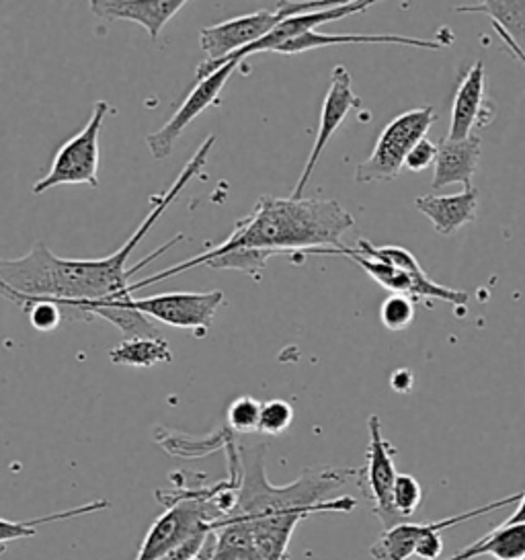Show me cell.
Wrapping results in <instances>:
<instances>
[{
    "label": "cell",
    "mask_w": 525,
    "mask_h": 560,
    "mask_svg": "<svg viewBox=\"0 0 525 560\" xmlns=\"http://www.w3.org/2000/svg\"><path fill=\"white\" fill-rule=\"evenodd\" d=\"M374 2L370 0H353V2H332L330 7L325 9H318V11H308V13H300L294 18L283 19L279 23L278 27L273 32L265 35L259 42L250 44L245 50L236 51L234 56L226 58L224 65H229L232 60L236 62H245V58L253 56V54H261V51H276L279 46L298 39L302 35L311 34L316 32L318 25H325V23H332V21H339V19L351 18V15H358L363 13L372 7Z\"/></svg>",
    "instance_id": "obj_11"
},
{
    "label": "cell",
    "mask_w": 525,
    "mask_h": 560,
    "mask_svg": "<svg viewBox=\"0 0 525 560\" xmlns=\"http://www.w3.org/2000/svg\"><path fill=\"white\" fill-rule=\"evenodd\" d=\"M109 114H114V107L107 101L95 103L86 126L58 149L48 175L33 185V196L58 185L98 187V136Z\"/></svg>",
    "instance_id": "obj_6"
},
{
    "label": "cell",
    "mask_w": 525,
    "mask_h": 560,
    "mask_svg": "<svg viewBox=\"0 0 525 560\" xmlns=\"http://www.w3.org/2000/svg\"><path fill=\"white\" fill-rule=\"evenodd\" d=\"M265 444H236L238 454V489L236 505L229 517H255L276 513H312L353 511L358 501L353 497L330 494L341 489L349 478H358L360 468H306L292 485L276 487L265 475ZM226 517V520H229Z\"/></svg>",
    "instance_id": "obj_3"
},
{
    "label": "cell",
    "mask_w": 525,
    "mask_h": 560,
    "mask_svg": "<svg viewBox=\"0 0 525 560\" xmlns=\"http://www.w3.org/2000/svg\"><path fill=\"white\" fill-rule=\"evenodd\" d=\"M423 503V487L412 475H398L393 489V508L402 520L412 517Z\"/></svg>",
    "instance_id": "obj_22"
},
{
    "label": "cell",
    "mask_w": 525,
    "mask_h": 560,
    "mask_svg": "<svg viewBox=\"0 0 525 560\" xmlns=\"http://www.w3.org/2000/svg\"><path fill=\"white\" fill-rule=\"evenodd\" d=\"M492 27H494V32H497V35L501 37V42H503V44L508 46L509 50L513 51V56H515V58H520V60H522V62H524L525 65L524 51L520 50V48L515 46V42H513V39H511V37H509V35L505 34V32H503L501 27H499V25H494V23H492Z\"/></svg>",
    "instance_id": "obj_29"
},
{
    "label": "cell",
    "mask_w": 525,
    "mask_h": 560,
    "mask_svg": "<svg viewBox=\"0 0 525 560\" xmlns=\"http://www.w3.org/2000/svg\"><path fill=\"white\" fill-rule=\"evenodd\" d=\"M91 11L101 19H124L144 27L159 39L164 25L187 4L185 0H91Z\"/></svg>",
    "instance_id": "obj_13"
},
{
    "label": "cell",
    "mask_w": 525,
    "mask_h": 560,
    "mask_svg": "<svg viewBox=\"0 0 525 560\" xmlns=\"http://www.w3.org/2000/svg\"><path fill=\"white\" fill-rule=\"evenodd\" d=\"M232 438H234V433L229 428H224L210 435V438H206V440H189V438L177 435V433H164V438H159V444L175 456L199 458V456L212 454L220 447H226Z\"/></svg>",
    "instance_id": "obj_21"
},
{
    "label": "cell",
    "mask_w": 525,
    "mask_h": 560,
    "mask_svg": "<svg viewBox=\"0 0 525 560\" xmlns=\"http://www.w3.org/2000/svg\"><path fill=\"white\" fill-rule=\"evenodd\" d=\"M360 105V97L353 93L351 72H349L343 65H337V67L332 68V74H330V86H328L327 97H325V103H323L318 133H316V140H314L311 156H308V161H306V165H304V171H302L300 179L295 183L294 191H292L290 198L302 199L304 189H306V185L311 183L314 168L318 165L323 152H325L328 142H330V138L343 126L347 116H349L353 109H358Z\"/></svg>",
    "instance_id": "obj_10"
},
{
    "label": "cell",
    "mask_w": 525,
    "mask_h": 560,
    "mask_svg": "<svg viewBox=\"0 0 525 560\" xmlns=\"http://www.w3.org/2000/svg\"><path fill=\"white\" fill-rule=\"evenodd\" d=\"M131 308L168 327L196 330L203 337L212 327L213 316L224 304V294L213 292H168L148 298H130Z\"/></svg>",
    "instance_id": "obj_8"
},
{
    "label": "cell",
    "mask_w": 525,
    "mask_h": 560,
    "mask_svg": "<svg viewBox=\"0 0 525 560\" xmlns=\"http://www.w3.org/2000/svg\"><path fill=\"white\" fill-rule=\"evenodd\" d=\"M435 117H438L435 109L431 105L410 109L394 117L380 133L374 152L355 168V175H353L355 183L368 185V183L394 182L405 168V159L410 149L425 138Z\"/></svg>",
    "instance_id": "obj_5"
},
{
    "label": "cell",
    "mask_w": 525,
    "mask_h": 560,
    "mask_svg": "<svg viewBox=\"0 0 525 560\" xmlns=\"http://www.w3.org/2000/svg\"><path fill=\"white\" fill-rule=\"evenodd\" d=\"M480 154H482V138L478 132L468 136L466 140L442 138L438 144V156H435L433 187L442 189L452 183H462L464 187H470L480 163Z\"/></svg>",
    "instance_id": "obj_14"
},
{
    "label": "cell",
    "mask_w": 525,
    "mask_h": 560,
    "mask_svg": "<svg viewBox=\"0 0 525 560\" xmlns=\"http://www.w3.org/2000/svg\"><path fill=\"white\" fill-rule=\"evenodd\" d=\"M494 107L487 100V72L485 62L476 60L472 67L466 70L454 95L452 107V124L445 138L450 140H466L475 130L487 128L494 119Z\"/></svg>",
    "instance_id": "obj_12"
},
{
    "label": "cell",
    "mask_w": 525,
    "mask_h": 560,
    "mask_svg": "<svg viewBox=\"0 0 525 560\" xmlns=\"http://www.w3.org/2000/svg\"><path fill=\"white\" fill-rule=\"evenodd\" d=\"M478 557H492L494 560H525V524L494 527L480 540L456 552L452 559L475 560Z\"/></svg>",
    "instance_id": "obj_17"
},
{
    "label": "cell",
    "mask_w": 525,
    "mask_h": 560,
    "mask_svg": "<svg viewBox=\"0 0 525 560\" xmlns=\"http://www.w3.org/2000/svg\"><path fill=\"white\" fill-rule=\"evenodd\" d=\"M517 524H525V491L520 493V501L517 508L509 515L508 520L501 526H517Z\"/></svg>",
    "instance_id": "obj_28"
},
{
    "label": "cell",
    "mask_w": 525,
    "mask_h": 560,
    "mask_svg": "<svg viewBox=\"0 0 525 560\" xmlns=\"http://www.w3.org/2000/svg\"><path fill=\"white\" fill-rule=\"evenodd\" d=\"M390 384H393L394 390L396 393H400V395H407L412 390V384H415V378H412V372L410 370H396L393 374V378H390Z\"/></svg>",
    "instance_id": "obj_27"
},
{
    "label": "cell",
    "mask_w": 525,
    "mask_h": 560,
    "mask_svg": "<svg viewBox=\"0 0 525 560\" xmlns=\"http://www.w3.org/2000/svg\"><path fill=\"white\" fill-rule=\"evenodd\" d=\"M109 360L117 365L130 368H152L156 363L173 362V351L164 337H136L126 339L109 351Z\"/></svg>",
    "instance_id": "obj_18"
},
{
    "label": "cell",
    "mask_w": 525,
    "mask_h": 560,
    "mask_svg": "<svg viewBox=\"0 0 525 560\" xmlns=\"http://www.w3.org/2000/svg\"><path fill=\"white\" fill-rule=\"evenodd\" d=\"M355 46V44H393V46H409L419 50H442V42L438 39H419V37H407V35H328L320 32H311L298 39H292L283 46H279L278 54L281 56H294L304 51L318 50V48H330V46Z\"/></svg>",
    "instance_id": "obj_16"
},
{
    "label": "cell",
    "mask_w": 525,
    "mask_h": 560,
    "mask_svg": "<svg viewBox=\"0 0 525 560\" xmlns=\"http://www.w3.org/2000/svg\"><path fill=\"white\" fill-rule=\"evenodd\" d=\"M412 318H415V302L402 294L386 298L380 308L382 325L393 332L409 329Z\"/></svg>",
    "instance_id": "obj_25"
},
{
    "label": "cell",
    "mask_w": 525,
    "mask_h": 560,
    "mask_svg": "<svg viewBox=\"0 0 525 560\" xmlns=\"http://www.w3.org/2000/svg\"><path fill=\"white\" fill-rule=\"evenodd\" d=\"M196 560H201V559H196Z\"/></svg>",
    "instance_id": "obj_30"
},
{
    "label": "cell",
    "mask_w": 525,
    "mask_h": 560,
    "mask_svg": "<svg viewBox=\"0 0 525 560\" xmlns=\"http://www.w3.org/2000/svg\"><path fill=\"white\" fill-rule=\"evenodd\" d=\"M415 208L429 218L433 229L450 236L459 229L472 224L478 210V189L475 185L464 187L456 196H423L415 199Z\"/></svg>",
    "instance_id": "obj_15"
},
{
    "label": "cell",
    "mask_w": 525,
    "mask_h": 560,
    "mask_svg": "<svg viewBox=\"0 0 525 560\" xmlns=\"http://www.w3.org/2000/svg\"><path fill=\"white\" fill-rule=\"evenodd\" d=\"M353 224V215L332 199L262 196L253 214L238 220L229 238L206 253L222 255L241 248H259L276 255L295 250L323 255L325 248L343 247L341 238Z\"/></svg>",
    "instance_id": "obj_2"
},
{
    "label": "cell",
    "mask_w": 525,
    "mask_h": 560,
    "mask_svg": "<svg viewBox=\"0 0 525 560\" xmlns=\"http://www.w3.org/2000/svg\"><path fill=\"white\" fill-rule=\"evenodd\" d=\"M435 156H438V147L431 140L423 138L410 149L405 159V168L410 173H421V171H425L427 166L435 163Z\"/></svg>",
    "instance_id": "obj_26"
},
{
    "label": "cell",
    "mask_w": 525,
    "mask_h": 560,
    "mask_svg": "<svg viewBox=\"0 0 525 560\" xmlns=\"http://www.w3.org/2000/svg\"><path fill=\"white\" fill-rule=\"evenodd\" d=\"M294 421V409L285 400H265L261 402V417H259V433L265 435H281L285 433Z\"/></svg>",
    "instance_id": "obj_24"
},
{
    "label": "cell",
    "mask_w": 525,
    "mask_h": 560,
    "mask_svg": "<svg viewBox=\"0 0 525 560\" xmlns=\"http://www.w3.org/2000/svg\"><path fill=\"white\" fill-rule=\"evenodd\" d=\"M107 508H109V501H93V503H86V505L74 508V510L60 511V513H51V515H42V517H35V520H27V522H16V520H4V517H0V546L15 542V540L33 538V536L37 534V526H42V524L72 520V517L107 510Z\"/></svg>",
    "instance_id": "obj_20"
},
{
    "label": "cell",
    "mask_w": 525,
    "mask_h": 560,
    "mask_svg": "<svg viewBox=\"0 0 525 560\" xmlns=\"http://www.w3.org/2000/svg\"><path fill=\"white\" fill-rule=\"evenodd\" d=\"M456 13H478V15L491 18L492 23L499 25L525 54V2L489 0L472 7H458Z\"/></svg>",
    "instance_id": "obj_19"
},
{
    "label": "cell",
    "mask_w": 525,
    "mask_h": 560,
    "mask_svg": "<svg viewBox=\"0 0 525 560\" xmlns=\"http://www.w3.org/2000/svg\"><path fill=\"white\" fill-rule=\"evenodd\" d=\"M229 429L232 433H259L261 400L241 396L229 407Z\"/></svg>",
    "instance_id": "obj_23"
},
{
    "label": "cell",
    "mask_w": 525,
    "mask_h": 560,
    "mask_svg": "<svg viewBox=\"0 0 525 560\" xmlns=\"http://www.w3.org/2000/svg\"><path fill=\"white\" fill-rule=\"evenodd\" d=\"M370 444H368V462L360 468L361 489L365 499L372 503V513L382 522V526L393 527L405 522L393 508V489L396 482V447L382 433V421L377 415L368 419Z\"/></svg>",
    "instance_id": "obj_7"
},
{
    "label": "cell",
    "mask_w": 525,
    "mask_h": 560,
    "mask_svg": "<svg viewBox=\"0 0 525 560\" xmlns=\"http://www.w3.org/2000/svg\"><path fill=\"white\" fill-rule=\"evenodd\" d=\"M241 67H243L241 62L232 60L229 65L213 70L212 74H208L206 79H201L163 128L148 136V149L156 161H163L166 156H171V152L175 149V142L179 140L180 133L185 132V128L197 116H201L206 109L218 105V100L229 83L230 77L234 74V70H238Z\"/></svg>",
    "instance_id": "obj_9"
},
{
    "label": "cell",
    "mask_w": 525,
    "mask_h": 560,
    "mask_svg": "<svg viewBox=\"0 0 525 560\" xmlns=\"http://www.w3.org/2000/svg\"><path fill=\"white\" fill-rule=\"evenodd\" d=\"M332 2H276L271 9H261L250 15L230 19L218 25L203 27L199 32V44L206 54V60L197 67V81L212 74L213 70L224 67L226 58L234 56L236 51L245 50L250 44L259 42L269 32H273L283 19L294 18L300 13L318 11L330 7Z\"/></svg>",
    "instance_id": "obj_4"
},
{
    "label": "cell",
    "mask_w": 525,
    "mask_h": 560,
    "mask_svg": "<svg viewBox=\"0 0 525 560\" xmlns=\"http://www.w3.org/2000/svg\"><path fill=\"white\" fill-rule=\"evenodd\" d=\"M213 144L215 136H208V140L197 149L175 183L163 196L152 199V208L142 224L114 255L105 259H62L56 257L44 243H37L25 257L0 259V285L21 296L49 298L51 302L68 304H109L133 296L130 288L131 276L144 265L159 259L164 250L180 243L183 234H177L173 241L164 243L163 247L156 248L140 264L128 267L131 253L144 241L150 229L171 208L180 191L201 173Z\"/></svg>",
    "instance_id": "obj_1"
}]
</instances>
